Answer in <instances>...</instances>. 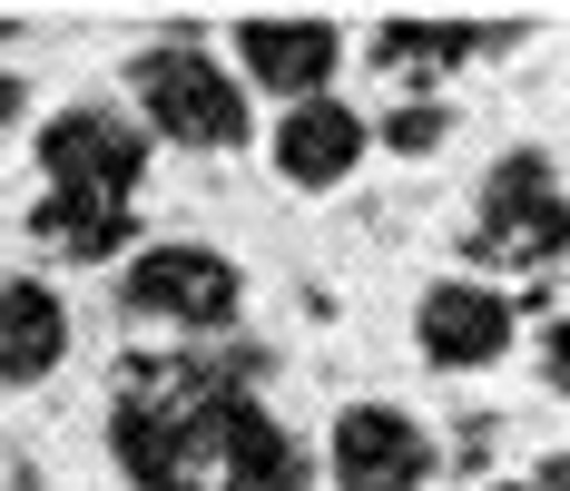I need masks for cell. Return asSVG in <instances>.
Segmentation results:
<instances>
[{
	"mask_svg": "<svg viewBox=\"0 0 570 491\" xmlns=\"http://www.w3.org/2000/svg\"><path fill=\"white\" fill-rule=\"evenodd\" d=\"M541 491H570V452H561V462H541Z\"/></svg>",
	"mask_w": 570,
	"mask_h": 491,
	"instance_id": "2e32d148",
	"label": "cell"
},
{
	"mask_svg": "<svg viewBox=\"0 0 570 491\" xmlns=\"http://www.w3.org/2000/svg\"><path fill=\"white\" fill-rule=\"evenodd\" d=\"M325 462H335L344 491H423L433 442H423V423H413V413H394V403H344Z\"/></svg>",
	"mask_w": 570,
	"mask_h": 491,
	"instance_id": "5b68a950",
	"label": "cell"
},
{
	"mask_svg": "<svg viewBox=\"0 0 570 491\" xmlns=\"http://www.w3.org/2000/svg\"><path fill=\"white\" fill-rule=\"evenodd\" d=\"M413 334H423V354H433L443 374H482V364L512 354V305H502L492 285H433L423 315H413Z\"/></svg>",
	"mask_w": 570,
	"mask_h": 491,
	"instance_id": "52a82bcc",
	"label": "cell"
},
{
	"mask_svg": "<svg viewBox=\"0 0 570 491\" xmlns=\"http://www.w3.org/2000/svg\"><path fill=\"white\" fill-rule=\"evenodd\" d=\"M472 256L482 266H561L570 256V197L551 187V158H502L482 187V226H472Z\"/></svg>",
	"mask_w": 570,
	"mask_h": 491,
	"instance_id": "6da1fadb",
	"label": "cell"
},
{
	"mask_svg": "<svg viewBox=\"0 0 570 491\" xmlns=\"http://www.w3.org/2000/svg\"><path fill=\"white\" fill-rule=\"evenodd\" d=\"M541 374H551V393H570V315L541 334Z\"/></svg>",
	"mask_w": 570,
	"mask_h": 491,
	"instance_id": "5bb4252c",
	"label": "cell"
},
{
	"mask_svg": "<svg viewBox=\"0 0 570 491\" xmlns=\"http://www.w3.org/2000/svg\"><path fill=\"white\" fill-rule=\"evenodd\" d=\"M40 167H50V187H89V197H138V128L118 109H69L40 128Z\"/></svg>",
	"mask_w": 570,
	"mask_h": 491,
	"instance_id": "8992f818",
	"label": "cell"
},
{
	"mask_svg": "<svg viewBox=\"0 0 570 491\" xmlns=\"http://www.w3.org/2000/svg\"><path fill=\"white\" fill-rule=\"evenodd\" d=\"M354 158H364V118L344 99H295L276 118V177L285 187H335Z\"/></svg>",
	"mask_w": 570,
	"mask_h": 491,
	"instance_id": "9c48e42d",
	"label": "cell"
},
{
	"mask_svg": "<svg viewBox=\"0 0 570 491\" xmlns=\"http://www.w3.org/2000/svg\"><path fill=\"white\" fill-rule=\"evenodd\" d=\"M197 462H207L227 491H305L315 482L305 442L285 433L256 393H236V383H217V393L197 403Z\"/></svg>",
	"mask_w": 570,
	"mask_h": 491,
	"instance_id": "3957f363",
	"label": "cell"
},
{
	"mask_svg": "<svg viewBox=\"0 0 570 491\" xmlns=\"http://www.w3.org/2000/svg\"><path fill=\"white\" fill-rule=\"evenodd\" d=\"M20 99H30V89H20V79H10V69H0V128H10V118H20Z\"/></svg>",
	"mask_w": 570,
	"mask_h": 491,
	"instance_id": "9a60e30c",
	"label": "cell"
},
{
	"mask_svg": "<svg viewBox=\"0 0 570 491\" xmlns=\"http://www.w3.org/2000/svg\"><path fill=\"white\" fill-rule=\"evenodd\" d=\"M30 236L69 256V266H109L118 246H128V197H89V187H50L40 207H30Z\"/></svg>",
	"mask_w": 570,
	"mask_h": 491,
	"instance_id": "8fae6325",
	"label": "cell"
},
{
	"mask_svg": "<svg viewBox=\"0 0 570 491\" xmlns=\"http://www.w3.org/2000/svg\"><path fill=\"white\" fill-rule=\"evenodd\" d=\"M492 491H541V482H492Z\"/></svg>",
	"mask_w": 570,
	"mask_h": 491,
	"instance_id": "e0dca14e",
	"label": "cell"
},
{
	"mask_svg": "<svg viewBox=\"0 0 570 491\" xmlns=\"http://www.w3.org/2000/svg\"><path fill=\"white\" fill-rule=\"evenodd\" d=\"M59 354H69V305H59L50 285L10 275V285H0V383L59 374Z\"/></svg>",
	"mask_w": 570,
	"mask_h": 491,
	"instance_id": "30bf717a",
	"label": "cell"
},
{
	"mask_svg": "<svg viewBox=\"0 0 570 491\" xmlns=\"http://www.w3.org/2000/svg\"><path fill=\"white\" fill-rule=\"evenodd\" d=\"M138 109L158 118L168 138H187V148H246V79H227L207 50H187V40H168V50L138 59Z\"/></svg>",
	"mask_w": 570,
	"mask_h": 491,
	"instance_id": "7a4b0ae2",
	"label": "cell"
},
{
	"mask_svg": "<svg viewBox=\"0 0 570 491\" xmlns=\"http://www.w3.org/2000/svg\"><path fill=\"white\" fill-rule=\"evenodd\" d=\"M246 295V275L217 256V246H148L128 266V315H158V325H187V334H217Z\"/></svg>",
	"mask_w": 570,
	"mask_h": 491,
	"instance_id": "277c9868",
	"label": "cell"
},
{
	"mask_svg": "<svg viewBox=\"0 0 570 491\" xmlns=\"http://www.w3.org/2000/svg\"><path fill=\"white\" fill-rule=\"evenodd\" d=\"M482 40H502V30H453V20H384V30H374V59H384V69H462Z\"/></svg>",
	"mask_w": 570,
	"mask_h": 491,
	"instance_id": "7c38bea8",
	"label": "cell"
},
{
	"mask_svg": "<svg viewBox=\"0 0 570 491\" xmlns=\"http://www.w3.org/2000/svg\"><path fill=\"white\" fill-rule=\"evenodd\" d=\"M443 128H453V109L413 99V109H394V118H384V148H403V158H413V148H443Z\"/></svg>",
	"mask_w": 570,
	"mask_h": 491,
	"instance_id": "4fadbf2b",
	"label": "cell"
},
{
	"mask_svg": "<svg viewBox=\"0 0 570 491\" xmlns=\"http://www.w3.org/2000/svg\"><path fill=\"white\" fill-rule=\"evenodd\" d=\"M335 30L325 20H246L236 30V69L256 79V89H276L285 109L295 99H325V79H335Z\"/></svg>",
	"mask_w": 570,
	"mask_h": 491,
	"instance_id": "ba28073f",
	"label": "cell"
}]
</instances>
